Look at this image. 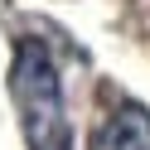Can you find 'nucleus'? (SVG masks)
<instances>
[{
    "label": "nucleus",
    "instance_id": "obj_1",
    "mask_svg": "<svg viewBox=\"0 0 150 150\" xmlns=\"http://www.w3.org/2000/svg\"><path fill=\"white\" fill-rule=\"evenodd\" d=\"M10 97H15V107H20L29 150H73V140H68V116H63V92H58V78H53V63H49V53H44L34 39H24L20 53H15Z\"/></svg>",
    "mask_w": 150,
    "mask_h": 150
},
{
    "label": "nucleus",
    "instance_id": "obj_2",
    "mask_svg": "<svg viewBox=\"0 0 150 150\" xmlns=\"http://www.w3.org/2000/svg\"><path fill=\"white\" fill-rule=\"evenodd\" d=\"M87 150H150V111L145 107H116L97 131H92Z\"/></svg>",
    "mask_w": 150,
    "mask_h": 150
}]
</instances>
